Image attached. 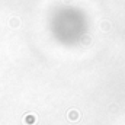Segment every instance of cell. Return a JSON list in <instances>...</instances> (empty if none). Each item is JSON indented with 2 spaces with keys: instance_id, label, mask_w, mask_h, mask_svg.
Returning a JSON list of instances; mask_svg holds the SVG:
<instances>
[{
  "instance_id": "cell-1",
  "label": "cell",
  "mask_w": 125,
  "mask_h": 125,
  "mask_svg": "<svg viewBox=\"0 0 125 125\" xmlns=\"http://www.w3.org/2000/svg\"><path fill=\"white\" fill-rule=\"evenodd\" d=\"M67 118H68V119H71V121H77V119H80V118H82V115H80V112H77L76 109H71V111L68 112Z\"/></svg>"
},
{
  "instance_id": "cell-2",
  "label": "cell",
  "mask_w": 125,
  "mask_h": 125,
  "mask_svg": "<svg viewBox=\"0 0 125 125\" xmlns=\"http://www.w3.org/2000/svg\"><path fill=\"white\" fill-rule=\"evenodd\" d=\"M25 122H26V124H32V122H35V116H32V115L26 116V118H25Z\"/></svg>"
}]
</instances>
